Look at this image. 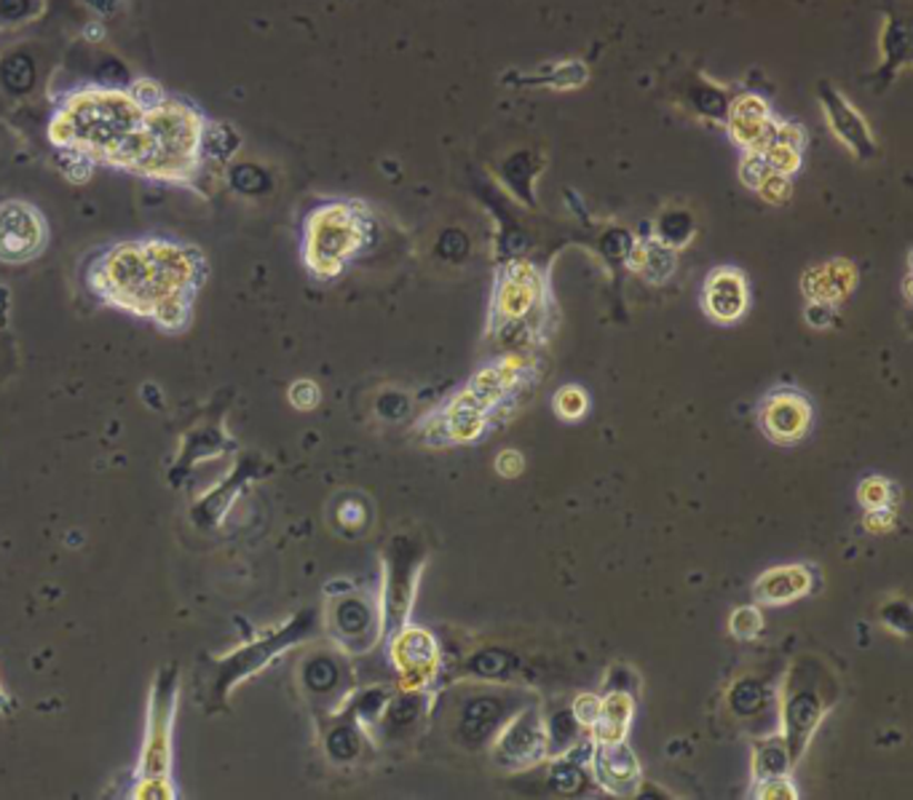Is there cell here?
<instances>
[{
	"mask_svg": "<svg viewBox=\"0 0 913 800\" xmlns=\"http://www.w3.org/2000/svg\"><path fill=\"white\" fill-rule=\"evenodd\" d=\"M204 277L199 249L148 239L110 249L91 271V287L108 306L153 321L163 332H182L193 319Z\"/></svg>",
	"mask_w": 913,
	"mask_h": 800,
	"instance_id": "1",
	"label": "cell"
},
{
	"mask_svg": "<svg viewBox=\"0 0 913 800\" xmlns=\"http://www.w3.org/2000/svg\"><path fill=\"white\" fill-rule=\"evenodd\" d=\"M359 239H363L359 220L346 207L333 204L321 209V212L311 214V222H308V266L319 277H333L357 252Z\"/></svg>",
	"mask_w": 913,
	"mask_h": 800,
	"instance_id": "2",
	"label": "cell"
},
{
	"mask_svg": "<svg viewBox=\"0 0 913 800\" xmlns=\"http://www.w3.org/2000/svg\"><path fill=\"white\" fill-rule=\"evenodd\" d=\"M46 244H49V226L41 209L17 199L0 204V262L22 266L36 260Z\"/></svg>",
	"mask_w": 913,
	"mask_h": 800,
	"instance_id": "3",
	"label": "cell"
},
{
	"mask_svg": "<svg viewBox=\"0 0 913 800\" xmlns=\"http://www.w3.org/2000/svg\"><path fill=\"white\" fill-rule=\"evenodd\" d=\"M817 97L820 104H823L827 127L833 129V134H836L841 146L850 148L857 159H871V156L876 153V142H873L865 118L838 94L833 83H820Z\"/></svg>",
	"mask_w": 913,
	"mask_h": 800,
	"instance_id": "4",
	"label": "cell"
},
{
	"mask_svg": "<svg viewBox=\"0 0 913 800\" xmlns=\"http://www.w3.org/2000/svg\"><path fill=\"white\" fill-rule=\"evenodd\" d=\"M726 118L728 131L737 140V146L745 148V153H761L772 142L774 127H777V121H772V116H768L766 102L755 94H745L734 104H728Z\"/></svg>",
	"mask_w": 913,
	"mask_h": 800,
	"instance_id": "5",
	"label": "cell"
},
{
	"mask_svg": "<svg viewBox=\"0 0 913 800\" xmlns=\"http://www.w3.org/2000/svg\"><path fill=\"white\" fill-rule=\"evenodd\" d=\"M810 402L798 393L785 391L780 397H768L766 412H761V423H764L766 434L774 439V442H796L806 434L810 429Z\"/></svg>",
	"mask_w": 913,
	"mask_h": 800,
	"instance_id": "6",
	"label": "cell"
},
{
	"mask_svg": "<svg viewBox=\"0 0 913 800\" xmlns=\"http://www.w3.org/2000/svg\"><path fill=\"white\" fill-rule=\"evenodd\" d=\"M705 311L715 321H734L747 308V284L737 268H715L705 284Z\"/></svg>",
	"mask_w": 913,
	"mask_h": 800,
	"instance_id": "7",
	"label": "cell"
},
{
	"mask_svg": "<svg viewBox=\"0 0 913 800\" xmlns=\"http://www.w3.org/2000/svg\"><path fill=\"white\" fill-rule=\"evenodd\" d=\"M498 752H502L504 763L509 766L536 763L547 752V739H544L542 726H538V714L525 712L520 720H515L502 737Z\"/></svg>",
	"mask_w": 913,
	"mask_h": 800,
	"instance_id": "8",
	"label": "cell"
},
{
	"mask_svg": "<svg viewBox=\"0 0 913 800\" xmlns=\"http://www.w3.org/2000/svg\"><path fill=\"white\" fill-rule=\"evenodd\" d=\"M595 771L597 779L614 792H627L629 784L638 782V763L622 742H606L595 758Z\"/></svg>",
	"mask_w": 913,
	"mask_h": 800,
	"instance_id": "9",
	"label": "cell"
},
{
	"mask_svg": "<svg viewBox=\"0 0 913 800\" xmlns=\"http://www.w3.org/2000/svg\"><path fill=\"white\" fill-rule=\"evenodd\" d=\"M806 589H810V576L804 568H777L761 576L755 594L768 606H780V602L796 600Z\"/></svg>",
	"mask_w": 913,
	"mask_h": 800,
	"instance_id": "10",
	"label": "cell"
},
{
	"mask_svg": "<svg viewBox=\"0 0 913 800\" xmlns=\"http://www.w3.org/2000/svg\"><path fill=\"white\" fill-rule=\"evenodd\" d=\"M629 258L638 260L633 262V268H638L641 277L654 281V284H662V281L673 277L675 271L673 249L659 244V241H643V244H635L629 249Z\"/></svg>",
	"mask_w": 913,
	"mask_h": 800,
	"instance_id": "11",
	"label": "cell"
},
{
	"mask_svg": "<svg viewBox=\"0 0 913 800\" xmlns=\"http://www.w3.org/2000/svg\"><path fill=\"white\" fill-rule=\"evenodd\" d=\"M785 714H787V731H791V737L796 739V742H793V758H798L801 756L798 750L804 747V742H810L812 728L817 726L820 704L812 693H798V697H793L791 704H787Z\"/></svg>",
	"mask_w": 913,
	"mask_h": 800,
	"instance_id": "12",
	"label": "cell"
},
{
	"mask_svg": "<svg viewBox=\"0 0 913 800\" xmlns=\"http://www.w3.org/2000/svg\"><path fill=\"white\" fill-rule=\"evenodd\" d=\"M498 718H502V701L494 697H479L466 704L462 728L466 737L485 739L490 731H494Z\"/></svg>",
	"mask_w": 913,
	"mask_h": 800,
	"instance_id": "13",
	"label": "cell"
},
{
	"mask_svg": "<svg viewBox=\"0 0 913 800\" xmlns=\"http://www.w3.org/2000/svg\"><path fill=\"white\" fill-rule=\"evenodd\" d=\"M694 236V220L688 212H667L656 220V239L669 249L686 247Z\"/></svg>",
	"mask_w": 913,
	"mask_h": 800,
	"instance_id": "14",
	"label": "cell"
},
{
	"mask_svg": "<svg viewBox=\"0 0 913 800\" xmlns=\"http://www.w3.org/2000/svg\"><path fill=\"white\" fill-rule=\"evenodd\" d=\"M787 771V750L783 744L772 742V744H764L758 752H755V773H758V779H780L783 773Z\"/></svg>",
	"mask_w": 913,
	"mask_h": 800,
	"instance_id": "15",
	"label": "cell"
},
{
	"mask_svg": "<svg viewBox=\"0 0 913 800\" xmlns=\"http://www.w3.org/2000/svg\"><path fill=\"white\" fill-rule=\"evenodd\" d=\"M692 102L702 116H711V118H718V121H726L728 102H726V94L718 87H711V83H707V87H694L692 89Z\"/></svg>",
	"mask_w": 913,
	"mask_h": 800,
	"instance_id": "16",
	"label": "cell"
},
{
	"mask_svg": "<svg viewBox=\"0 0 913 800\" xmlns=\"http://www.w3.org/2000/svg\"><path fill=\"white\" fill-rule=\"evenodd\" d=\"M764 704V688L755 680H742L732 691V707L740 714H755Z\"/></svg>",
	"mask_w": 913,
	"mask_h": 800,
	"instance_id": "17",
	"label": "cell"
},
{
	"mask_svg": "<svg viewBox=\"0 0 913 800\" xmlns=\"http://www.w3.org/2000/svg\"><path fill=\"white\" fill-rule=\"evenodd\" d=\"M576 737V718L574 712H557L552 714L549 720V731H547V739L552 750H566V747L574 742Z\"/></svg>",
	"mask_w": 913,
	"mask_h": 800,
	"instance_id": "18",
	"label": "cell"
},
{
	"mask_svg": "<svg viewBox=\"0 0 913 800\" xmlns=\"http://www.w3.org/2000/svg\"><path fill=\"white\" fill-rule=\"evenodd\" d=\"M584 784V773L579 771V766H574L570 760H563V763H557L555 769H552V787H555L557 792H563V796H574V792H579Z\"/></svg>",
	"mask_w": 913,
	"mask_h": 800,
	"instance_id": "19",
	"label": "cell"
},
{
	"mask_svg": "<svg viewBox=\"0 0 913 800\" xmlns=\"http://www.w3.org/2000/svg\"><path fill=\"white\" fill-rule=\"evenodd\" d=\"M555 408L563 418L576 421V418H582L584 410H587V397H584V391L579 389V386H566L563 391H557Z\"/></svg>",
	"mask_w": 913,
	"mask_h": 800,
	"instance_id": "20",
	"label": "cell"
},
{
	"mask_svg": "<svg viewBox=\"0 0 913 800\" xmlns=\"http://www.w3.org/2000/svg\"><path fill=\"white\" fill-rule=\"evenodd\" d=\"M512 659L504 651H485L479 653L477 659H472V672L485 674V678H502V674L509 672Z\"/></svg>",
	"mask_w": 913,
	"mask_h": 800,
	"instance_id": "21",
	"label": "cell"
},
{
	"mask_svg": "<svg viewBox=\"0 0 913 800\" xmlns=\"http://www.w3.org/2000/svg\"><path fill=\"white\" fill-rule=\"evenodd\" d=\"M768 174H772V169H768L764 156H761V153H745V159H742V167H740V180L745 182L747 188L758 190L761 182H764Z\"/></svg>",
	"mask_w": 913,
	"mask_h": 800,
	"instance_id": "22",
	"label": "cell"
},
{
	"mask_svg": "<svg viewBox=\"0 0 913 800\" xmlns=\"http://www.w3.org/2000/svg\"><path fill=\"white\" fill-rule=\"evenodd\" d=\"M319 386L311 383V380H295L290 386V404L295 410H314L319 404Z\"/></svg>",
	"mask_w": 913,
	"mask_h": 800,
	"instance_id": "23",
	"label": "cell"
},
{
	"mask_svg": "<svg viewBox=\"0 0 913 800\" xmlns=\"http://www.w3.org/2000/svg\"><path fill=\"white\" fill-rule=\"evenodd\" d=\"M761 624H764V621H761V616L755 608H742V611L732 616V632L742 640L755 638V634L761 632Z\"/></svg>",
	"mask_w": 913,
	"mask_h": 800,
	"instance_id": "24",
	"label": "cell"
},
{
	"mask_svg": "<svg viewBox=\"0 0 913 800\" xmlns=\"http://www.w3.org/2000/svg\"><path fill=\"white\" fill-rule=\"evenodd\" d=\"M758 193L764 196L766 201H772V204H783V201H787V196H791V177L772 172L764 182H761Z\"/></svg>",
	"mask_w": 913,
	"mask_h": 800,
	"instance_id": "25",
	"label": "cell"
},
{
	"mask_svg": "<svg viewBox=\"0 0 913 800\" xmlns=\"http://www.w3.org/2000/svg\"><path fill=\"white\" fill-rule=\"evenodd\" d=\"M601 710H603V704L595 697H579V699H576V707H574L576 723L595 726L597 718H601Z\"/></svg>",
	"mask_w": 913,
	"mask_h": 800,
	"instance_id": "26",
	"label": "cell"
},
{
	"mask_svg": "<svg viewBox=\"0 0 913 800\" xmlns=\"http://www.w3.org/2000/svg\"><path fill=\"white\" fill-rule=\"evenodd\" d=\"M439 252L450 260L462 258V252H466V236H462L458 231L445 233V239L439 241Z\"/></svg>",
	"mask_w": 913,
	"mask_h": 800,
	"instance_id": "27",
	"label": "cell"
},
{
	"mask_svg": "<svg viewBox=\"0 0 913 800\" xmlns=\"http://www.w3.org/2000/svg\"><path fill=\"white\" fill-rule=\"evenodd\" d=\"M496 469L502 471L504 477H517V474H520V471H523L520 452H515V450L502 452V456H498V461H496Z\"/></svg>",
	"mask_w": 913,
	"mask_h": 800,
	"instance_id": "28",
	"label": "cell"
},
{
	"mask_svg": "<svg viewBox=\"0 0 913 800\" xmlns=\"http://www.w3.org/2000/svg\"><path fill=\"white\" fill-rule=\"evenodd\" d=\"M806 319L812 321V327H825L827 319H831V306L812 303L810 308H806Z\"/></svg>",
	"mask_w": 913,
	"mask_h": 800,
	"instance_id": "29",
	"label": "cell"
}]
</instances>
